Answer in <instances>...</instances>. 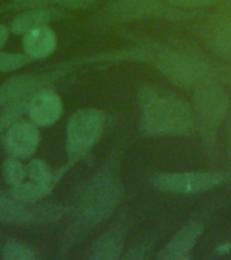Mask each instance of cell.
<instances>
[{
  "instance_id": "cell-1",
  "label": "cell",
  "mask_w": 231,
  "mask_h": 260,
  "mask_svg": "<svg viewBox=\"0 0 231 260\" xmlns=\"http://www.w3.org/2000/svg\"><path fill=\"white\" fill-rule=\"evenodd\" d=\"M139 102L142 107L139 127L145 136H186L194 129V111L185 102L160 95L153 88L142 89Z\"/></svg>"
},
{
  "instance_id": "cell-2",
  "label": "cell",
  "mask_w": 231,
  "mask_h": 260,
  "mask_svg": "<svg viewBox=\"0 0 231 260\" xmlns=\"http://www.w3.org/2000/svg\"><path fill=\"white\" fill-rule=\"evenodd\" d=\"M121 195L119 180L111 171L91 179L81 191L76 203V226L88 229L99 225L112 214Z\"/></svg>"
},
{
  "instance_id": "cell-3",
  "label": "cell",
  "mask_w": 231,
  "mask_h": 260,
  "mask_svg": "<svg viewBox=\"0 0 231 260\" xmlns=\"http://www.w3.org/2000/svg\"><path fill=\"white\" fill-rule=\"evenodd\" d=\"M104 127V115L97 109H83L69 118L65 136L66 157L74 164L99 141Z\"/></svg>"
},
{
  "instance_id": "cell-4",
  "label": "cell",
  "mask_w": 231,
  "mask_h": 260,
  "mask_svg": "<svg viewBox=\"0 0 231 260\" xmlns=\"http://www.w3.org/2000/svg\"><path fill=\"white\" fill-rule=\"evenodd\" d=\"M156 67L170 83L180 88H196L210 77V69L204 61L185 53H162Z\"/></svg>"
},
{
  "instance_id": "cell-5",
  "label": "cell",
  "mask_w": 231,
  "mask_h": 260,
  "mask_svg": "<svg viewBox=\"0 0 231 260\" xmlns=\"http://www.w3.org/2000/svg\"><path fill=\"white\" fill-rule=\"evenodd\" d=\"M62 207L56 203H24L7 192H0V222L10 225H31L58 221Z\"/></svg>"
},
{
  "instance_id": "cell-6",
  "label": "cell",
  "mask_w": 231,
  "mask_h": 260,
  "mask_svg": "<svg viewBox=\"0 0 231 260\" xmlns=\"http://www.w3.org/2000/svg\"><path fill=\"white\" fill-rule=\"evenodd\" d=\"M224 180L220 172L195 171V172H169L160 174L151 179L153 186L170 194H200L220 186Z\"/></svg>"
},
{
  "instance_id": "cell-7",
  "label": "cell",
  "mask_w": 231,
  "mask_h": 260,
  "mask_svg": "<svg viewBox=\"0 0 231 260\" xmlns=\"http://www.w3.org/2000/svg\"><path fill=\"white\" fill-rule=\"evenodd\" d=\"M194 103L199 119L208 127H215L226 118L230 99L226 89L208 77L195 88Z\"/></svg>"
},
{
  "instance_id": "cell-8",
  "label": "cell",
  "mask_w": 231,
  "mask_h": 260,
  "mask_svg": "<svg viewBox=\"0 0 231 260\" xmlns=\"http://www.w3.org/2000/svg\"><path fill=\"white\" fill-rule=\"evenodd\" d=\"M58 76V72H32L16 75L0 85V110L22 98H30L38 91L49 88L48 85Z\"/></svg>"
},
{
  "instance_id": "cell-9",
  "label": "cell",
  "mask_w": 231,
  "mask_h": 260,
  "mask_svg": "<svg viewBox=\"0 0 231 260\" xmlns=\"http://www.w3.org/2000/svg\"><path fill=\"white\" fill-rule=\"evenodd\" d=\"M40 144V130L32 122L19 121L6 130L3 137L4 149L12 157L28 158Z\"/></svg>"
},
{
  "instance_id": "cell-10",
  "label": "cell",
  "mask_w": 231,
  "mask_h": 260,
  "mask_svg": "<svg viewBox=\"0 0 231 260\" xmlns=\"http://www.w3.org/2000/svg\"><path fill=\"white\" fill-rule=\"evenodd\" d=\"M166 12V7L161 0H115L108 8L107 15L115 22H129L165 15Z\"/></svg>"
},
{
  "instance_id": "cell-11",
  "label": "cell",
  "mask_w": 231,
  "mask_h": 260,
  "mask_svg": "<svg viewBox=\"0 0 231 260\" xmlns=\"http://www.w3.org/2000/svg\"><path fill=\"white\" fill-rule=\"evenodd\" d=\"M62 114L61 98L53 89L44 88L31 98L28 106V117L34 125L40 127L54 125Z\"/></svg>"
},
{
  "instance_id": "cell-12",
  "label": "cell",
  "mask_w": 231,
  "mask_h": 260,
  "mask_svg": "<svg viewBox=\"0 0 231 260\" xmlns=\"http://www.w3.org/2000/svg\"><path fill=\"white\" fill-rule=\"evenodd\" d=\"M204 226L200 222L184 225L157 255L160 260H180L189 255L202 237Z\"/></svg>"
},
{
  "instance_id": "cell-13",
  "label": "cell",
  "mask_w": 231,
  "mask_h": 260,
  "mask_svg": "<svg viewBox=\"0 0 231 260\" xmlns=\"http://www.w3.org/2000/svg\"><path fill=\"white\" fill-rule=\"evenodd\" d=\"M23 52L32 60H44L52 56L57 48V37L48 26L34 28L23 36Z\"/></svg>"
},
{
  "instance_id": "cell-14",
  "label": "cell",
  "mask_w": 231,
  "mask_h": 260,
  "mask_svg": "<svg viewBox=\"0 0 231 260\" xmlns=\"http://www.w3.org/2000/svg\"><path fill=\"white\" fill-rule=\"evenodd\" d=\"M60 16L57 10L45 7L28 8L26 11L20 12L15 19L10 24V32L15 36H24L26 32L31 31L34 28L48 26L52 20Z\"/></svg>"
},
{
  "instance_id": "cell-15",
  "label": "cell",
  "mask_w": 231,
  "mask_h": 260,
  "mask_svg": "<svg viewBox=\"0 0 231 260\" xmlns=\"http://www.w3.org/2000/svg\"><path fill=\"white\" fill-rule=\"evenodd\" d=\"M123 233L112 229L99 236L89 248V257L95 260H117L123 251Z\"/></svg>"
},
{
  "instance_id": "cell-16",
  "label": "cell",
  "mask_w": 231,
  "mask_h": 260,
  "mask_svg": "<svg viewBox=\"0 0 231 260\" xmlns=\"http://www.w3.org/2000/svg\"><path fill=\"white\" fill-rule=\"evenodd\" d=\"M207 42L219 56L231 60V18L216 20L206 32Z\"/></svg>"
},
{
  "instance_id": "cell-17",
  "label": "cell",
  "mask_w": 231,
  "mask_h": 260,
  "mask_svg": "<svg viewBox=\"0 0 231 260\" xmlns=\"http://www.w3.org/2000/svg\"><path fill=\"white\" fill-rule=\"evenodd\" d=\"M58 180L52 182H34V180H24L15 187H10L8 194L12 195L20 202L24 203H38L40 201L48 197L53 191L56 183Z\"/></svg>"
},
{
  "instance_id": "cell-18",
  "label": "cell",
  "mask_w": 231,
  "mask_h": 260,
  "mask_svg": "<svg viewBox=\"0 0 231 260\" xmlns=\"http://www.w3.org/2000/svg\"><path fill=\"white\" fill-rule=\"evenodd\" d=\"M34 96V95H32ZM22 98L15 102H11L10 105L2 109L0 113V132H6L11 125L20 121L24 113H28V106L31 102V98Z\"/></svg>"
},
{
  "instance_id": "cell-19",
  "label": "cell",
  "mask_w": 231,
  "mask_h": 260,
  "mask_svg": "<svg viewBox=\"0 0 231 260\" xmlns=\"http://www.w3.org/2000/svg\"><path fill=\"white\" fill-rule=\"evenodd\" d=\"M65 170H61L60 174H53L52 170L44 160L34 158L26 166V175L28 180L34 182H52V180H60V178L64 175Z\"/></svg>"
},
{
  "instance_id": "cell-20",
  "label": "cell",
  "mask_w": 231,
  "mask_h": 260,
  "mask_svg": "<svg viewBox=\"0 0 231 260\" xmlns=\"http://www.w3.org/2000/svg\"><path fill=\"white\" fill-rule=\"evenodd\" d=\"M3 176L4 180L10 187H15L20 183H23L27 178L26 175V166L20 162L19 158L10 156L4 160L3 164Z\"/></svg>"
},
{
  "instance_id": "cell-21",
  "label": "cell",
  "mask_w": 231,
  "mask_h": 260,
  "mask_svg": "<svg viewBox=\"0 0 231 260\" xmlns=\"http://www.w3.org/2000/svg\"><path fill=\"white\" fill-rule=\"evenodd\" d=\"M2 257L4 260H34L36 256L27 245L19 241H8L3 247Z\"/></svg>"
},
{
  "instance_id": "cell-22",
  "label": "cell",
  "mask_w": 231,
  "mask_h": 260,
  "mask_svg": "<svg viewBox=\"0 0 231 260\" xmlns=\"http://www.w3.org/2000/svg\"><path fill=\"white\" fill-rule=\"evenodd\" d=\"M32 58L26 53L0 52V72H12L30 64Z\"/></svg>"
},
{
  "instance_id": "cell-23",
  "label": "cell",
  "mask_w": 231,
  "mask_h": 260,
  "mask_svg": "<svg viewBox=\"0 0 231 260\" xmlns=\"http://www.w3.org/2000/svg\"><path fill=\"white\" fill-rule=\"evenodd\" d=\"M169 6L178 8H198V7H207L212 6L218 0H164Z\"/></svg>"
},
{
  "instance_id": "cell-24",
  "label": "cell",
  "mask_w": 231,
  "mask_h": 260,
  "mask_svg": "<svg viewBox=\"0 0 231 260\" xmlns=\"http://www.w3.org/2000/svg\"><path fill=\"white\" fill-rule=\"evenodd\" d=\"M57 0H15L11 8L15 10H28V8L45 7L49 3H56Z\"/></svg>"
},
{
  "instance_id": "cell-25",
  "label": "cell",
  "mask_w": 231,
  "mask_h": 260,
  "mask_svg": "<svg viewBox=\"0 0 231 260\" xmlns=\"http://www.w3.org/2000/svg\"><path fill=\"white\" fill-rule=\"evenodd\" d=\"M95 0H57L56 4H60L62 7L73 8V10H80L91 6Z\"/></svg>"
},
{
  "instance_id": "cell-26",
  "label": "cell",
  "mask_w": 231,
  "mask_h": 260,
  "mask_svg": "<svg viewBox=\"0 0 231 260\" xmlns=\"http://www.w3.org/2000/svg\"><path fill=\"white\" fill-rule=\"evenodd\" d=\"M8 36H10V27L4 26V24H0V49L6 44Z\"/></svg>"
}]
</instances>
